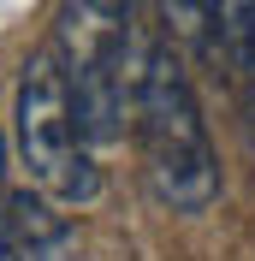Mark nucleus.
I'll use <instances>...</instances> for the list:
<instances>
[{
    "label": "nucleus",
    "instance_id": "obj_7",
    "mask_svg": "<svg viewBox=\"0 0 255 261\" xmlns=\"http://www.w3.org/2000/svg\"><path fill=\"white\" fill-rule=\"evenodd\" d=\"M232 65H238V95H243V130L255 143V48H243Z\"/></svg>",
    "mask_w": 255,
    "mask_h": 261
},
{
    "label": "nucleus",
    "instance_id": "obj_2",
    "mask_svg": "<svg viewBox=\"0 0 255 261\" xmlns=\"http://www.w3.org/2000/svg\"><path fill=\"white\" fill-rule=\"evenodd\" d=\"M12 143L18 161L54 202H95L101 172L89 161V148L71 113V71H65L60 48H36L18 71V95H12Z\"/></svg>",
    "mask_w": 255,
    "mask_h": 261
},
{
    "label": "nucleus",
    "instance_id": "obj_1",
    "mask_svg": "<svg viewBox=\"0 0 255 261\" xmlns=\"http://www.w3.org/2000/svg\"><path fill=\"white\" fill-rule=\"evenodd\" d=\"M137 148H143V178L160 208L202 214L220 202V154L208 143L190 71L178 65L172 48H148L143 89H137Z\"/></svg>",
    "mask_w": 255,
    "mask_h": 261
},
{
    "label": "nucleus",
    "instance_id": "obj_4",
    "mask_svg": "<svg viewBox=\"0 0 255 261\" xmlns=\"http://www.w3.org/2000/svg\"><path fill=\"white\" fill-rule=\"evenodd\" d=\"M12 244H18V261H78L71 226L54 214L48 196H36V190L12 196Z\"/></svg>",
    "mask_w": 255,
    "mask_h": 261
},
{
    "label": "nucleus",
    "instance_id": "obj_8",
    "mask_svg": "<svg viewBox=\"0 0 255 261\" xmlns=\"http://www.w3.org/2000/svg\"><path fill=\"white\" fill-rule=\"evenodd\" d=\"M83 6H95L101 18H119V24H131V12H137V0H83Z\"/></svg>",
    "mask_w": 255,
    "mask_h": 261
},
{
    "label": "nucleus",
    "instance_id": "obj_6",
    "mask_svg": "<svg viewBox=\"0 0 255 261\" xmlns=\"http://www.w3.org/2000/svg\"><path fill=\"white\" fill-rule=\"evenodd\" d=\"M0 261H18V244H12V184H6V137H0Z\"/></svg>",
    "mask_w": 255,
    "mask_h": 261
},
{
    "label": "nucleus",
    "instance_id": "obj_3",
    "mask_svg": "<svg viewBox=\"0 0 255 261\" xmlns=\"http://www.w3.org/2000/svg\"><path fill=\"white\" fill-rule=\"evenodd\" d=\"M143 65H148V54L143 60L131 54V24L107 30L95 48H83V54L65 60V71H71V113H78L83 143H119L125 125H137Z\"/></svg>",
    "mask_w": 255,
    "mask_h": 261
},
{
    "label": "nucleus",
    "instance_id": "obj_5",
    "mask_svg": "<svg viewBox=\"0 0 255 261\" xmlns=\"http://www.w3.org/2000/svg\"><path fill=\"white\" fill-rule=\"evenodd\" d=\"M214 18H220V36H225L232 60L243 48H255V0H214Z\"/></svg>",
    "mask_w": 255,
    "mask_h": 261
}]
</instances>
